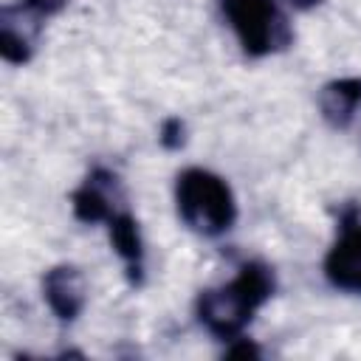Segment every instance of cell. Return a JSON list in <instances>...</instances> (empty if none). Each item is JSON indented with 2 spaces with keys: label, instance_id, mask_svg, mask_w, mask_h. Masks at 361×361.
Returning a JSON list of instances; mask_svg holds the SVG:
<instances>
[{
  "label": "cell",
  "instance_id": "cell-1",
  "mask_svg": "<svg viewBox=\"0 0 361 361\" xmlns=\"http://www.w3.org/2000/svg\"><path fill=\"white\" fill-rule=\"evenodd\" d=\"M274 288H276V276L271 265L259 259H248L237 268V274L226 285L206 288L197 293L195 316L209 336L220 341H234L251 324L254 313L274 296Z\"/></svg>",
  "mask_w": 361,
  "mask_h": 361
},
{
  "label": "cell",
  "instance_id": "cell-2",
  "mask_svg": "<svg viewBox=\"0 0 361 361\" xmlns=\"http://www.w3.org/2000/svg\"><path fill=\"white\" fill-rule=\"evenodd\" d=\"M175 206L180 220L200 237H220L237 220L231 186L203 166H189L175 180Z\"/></svg>",
  "mask_w": 361,
  "mask_h": 361
},
{
  "label": "cell",
  "instance_id": "cell-3",
  "mask_svg": "<svg viewBox=\"0 0 361 361\" xmlns=\"http://www.w3.org/2000/svg\"><path fill=\"white\" fill-rule=\"evenodd\" d=\"M220 8L248 56H268L290 42L279 0H220Z\"/></svg>",
  "mask_w": 361,
  "mask_h": 361
},
{
  "label": "cell",
  "instance_id": "cell-4",
  "mask_svg": "<svg viewBox=\"0 0 361 361\" xmlns=\"http://www.w3.org/2000/svg\"><path fill=\"white\" fill-rule=\"evenodd\" d=\"M324 276L336 290L361 296V206H344L336 240L324 257Z\"/></svg>",
  "mask_w": 361,
  "mask_h": 361
},
{
  "label": "cell",
  "instance_id": "cell-5",
  "mask_svg": "<svg viewBox=\"0 0 361 361\" xmlns=\"http://www.w3.org/2000/svg\"><path fill=\"white\" fill-rule=\"evenodd\" d=\"M71 209L79 223L96 226L107 223L124 209V189L113 169L96 166L87 172V178L71 192Z\"/></svg>",
  "mask_w": 361,
  "mask_h": 361
},
{
  "label": "cell",
  "instance_id": "cell-6",
  "mask_svg": "<svg viewBox=\"0 0 361 361\" xmlns=\"http://www.w3.org/2000/svg\"><path fill=\"white\" fill-rule=\"evenodd\" d=\"M42 23H45V17L23 0L3 6V11H0V54H3V59L11 65L28 62L37 48Z\"/></svg>",
  "mask_w": 361,
  "mask_h": 361
},
{
  "label": "cell",
  "instance_id": "cell-7",
  "mask_svg": "<svg viewBox=\"0 0 361 361\" xmlns=\"http://www.w3.org/2000/svg\"><path fill=\"white\" fill-rule=\"evenodd\" d=\"M42 299L59 322H76L87 305L85 276L73 265H54L42 276Z\"/></svg>",
  "mask_w": 361,
  "mask_h": 361
},
{
  "label": "cell",
  "instance_id": "cell-8",
  "mask_svg": "<svg viewBox=\"0 0 361 361\" xmlns=\"http://www.w3.org/2000/svg\"><path fill=\"white\" fill-rule=\"evenodd\" d=\"M104 226H107L113 251H116L118 259L124 262L127 279H130L133 285H141V282H144V268H147V251H144V237H141L138 220H135L127 209H121V212H118L116 217H110Z\"/></svg>",
  "mask_w": 361,
  "mask_h": 361
},
{
  "label": "cell",
  "instance_id": "cell-9",
  "mask_svg": "<svg viewBox=\"0 0 361 361\" xmlns=\"http://www.w3.org/2000/svg\"><path fill=\"white\" fill-rule=\"evenodd\" d=\"M358 107H361V76L333 79L319 93V110H322L324 121L336 130L350 127Z\"/></svg>",
  "mask_w": 361,
  "mask_h": 361
},
{
  "label": "cell",
  "instance_id": "cell-10",
  "mask_svg": "<svg viewBox=\"0 0 361 361\" xmlns=\"http://www.w3.org/2000/svg\"><path fill=\"white\" fill-rule=\"evenodd\" d=\"M183 133H186V127H183L180 118H166V121L161 124L158 141H161V147H166V149H178V147H183V141H186Z\"/></svg>",
  "mask_w": 361,
  "mask_h": 361
},
{
  "label": "cell",
  "instance_id": "cell-11",
  "mask_svg": "<svg viewBox=\"0 0 361 361\" xmlns=\"http://www.w3.org/2000/svg\"><path fill=\"white\" fill-rule=\"evenodd\" d=\"M23 3H28L31 8H37L42 17H51V14H56L68 0H23Z\"/></svg>",
  "mask_w": 361,
  "mask_h": 361
},
{
  "label": "cell",
  "instance_id": "cell-12",
  "mask_svg": "<svg viewBox=\"0 0 361 361\" xmlns=\"http://www.w3.org/2000/svg\"><path fill=\"white\" fill-rule=\"evenodd\" d=\"M288 6H293L296 11H307V8H313V6H319L322 0H285Z\"/></svg>",
  "mask_w": 361,
  "mask_h": 361
},
{
  "label": "cell",
  "instance_id": "cell-13",
  "mask_svg": "<svg viewBox=\"0 0 361 361\" xmlns=\"http://www.w3.org/2000/svg\"><path fill=\"white\" fill-rule=\"evenodd\" d=\"M228 355H259V350H257L254 344H243V347H237V350H228Z\"/></svg>",
  "mask_w": 361,
  "mask_h": 361
}]
</instances>
